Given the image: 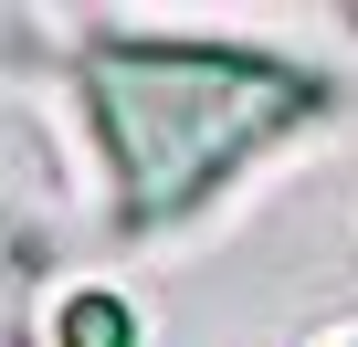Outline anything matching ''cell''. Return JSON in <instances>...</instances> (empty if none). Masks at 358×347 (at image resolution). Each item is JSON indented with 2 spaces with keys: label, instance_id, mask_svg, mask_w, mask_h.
<instances>
[{
  "label": "cell",
  "instance_id": "1",
  "mask_svg": "<svg viewBox=\"0 0 358 347\" xmlns=\"http://www.w3.org/2000/svg\"><path fill=\"white\" fill-rule=\"evenodd\" d=\"M85 95L106 116V147H116V179H127L137 221L190 211L253 137H274L285 116H306V84L285 64L190 53V43H116V53L85 64Z\"/></svg>",
  "mask_w": 358,
  "mask_h": 347
},
{
  "label": "cell",
  "instance_id": "2",
  "mask_svg": "<svg viewBox=\"0 0 358 347\" xmlns=\"http://www.w3.org/2000/svg\"><path fill=\"white\" fill-rule=\"evenodd\" d=\"M64 347H127V305L116 295H74L64 305Z\"/></svg>",
  "mask_w": 358,
  "mask_h": 347
}]
</instances>
